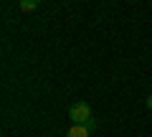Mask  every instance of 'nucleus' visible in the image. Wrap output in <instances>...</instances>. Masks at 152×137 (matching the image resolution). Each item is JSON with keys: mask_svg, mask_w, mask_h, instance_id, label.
Here are the masks:
<instances>
[{"mask_svg": "<svg viewBox=\"0 0 152 137\" xmlns=\"http://www.w3.org/2000/svg\"><path fill=\"white\" fill-rule=\"evenodd\" d=\"M69 117H71L74 125H89V122L94 119V117H91V107H89L86 102H76V104H71Z\"/></svg>", "mask_w": 152, "mask_h": 137, "instance_id": "1", "label": "nucleus"}, {"mask_svg": "<svg viewBox=\"0 0 152 137\" xmlns=\"http://www.w3.org/2000/svg\"><path fill=\"white\" fill-rule=\"evenodd\" d=\"M66 137H91V130L86 125H71V130L66 132Z\"/></svg>", "mask_w": 152, "mask_h": 137, "instance_id": "2", "label": "nucleus"}, {"mask_svg": "<svg viewBox=\"0 0 152 137\" xmlns=\"http://www.w3.org/2000/svg\"><path fill=\"white\" fill-rule=\"evenodd\" d=\"M20 8H23V10H33V8H36V0H23Z\"/></svg>", "mask_w": 152, "mask_h": 137, "instance_id": "3", "label": "nucleus"}, {"mask_svg": "<svg viewBox=\"0 0 152 137\" xmlns=\"http://www.w3.org/2000/svg\"><path fill=\"white\" fill-rule=\"evenodd\" d=\"M147 109L152 112V94H150V97H147Z\"/></svg>", "mask_w": 152, "mask_h": 137, "instance_id": "4", "label": "nucleus"}]
</instances>
